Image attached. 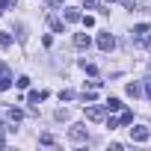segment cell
Instances as JSON below:
<instances>
[{"label": "cell", "mask_w": 151, "mask_h": 151, "mask_svg": "<svg viewBox=\"0 0 151 151\" xmlns=\"http://www.w3.org/2000/svg\"><path fill=\"white\" fill-rule=\"evenodd\" d=\"M130 139H133V142H148V139H151V130L142 127V124H133V127H130Z\"/></svg>", "instance_id": "obj_1"}, {"label": "cell", "mask_w": 151, "mask_h": 151, "mask_svg": "<svg viewBox=\"0 0 151 151\" xmlns=\"http://www.w3.org/2000/svg\"><path fill=\"white\" fill-rule=\"evenodd\" d=\"M68 136H71L74 142H86V139H89V133H86V127H83V124H74V127L68 130Z\"/></svg>", "instance_id": "obj_2"}, {"label": "cell", "mask_w": 151, "mask_h": 151, "mask_svg": "<svg viewBox=\"0 0 151 151\" xmlns=\"http://www.w3.org/2000/svg\"><path fill=\"white\" fill-rule=\"evenodd\" d=\"M104 113H107V107H86V119L89 122H104Z\"/></svg>", "instance_id": "obj_3"}, {"label": "cell", "mask_w": 151, "mask_h": 151, "mask_svg": "<svg viewBox=\"0 0 151 151\" xmlns=\"http://www.w3.org/2000/svg\"><path fill=\"white\" fill-rule=\"evenodd\" d=\"M98 47H101V50H113V47H116V39H113L110 33H101V36H98Z\"/></svg>", "instance_id": "obj_4"}, {"label": "cell", "mask_w": 151, "mask_h": 151, "mask_svg": "<svg viewBox=\"0 0 151 151\" xmlns=\"http://www.w3.org/2000/svg\"><path fill=\"white\" fill-rule=\"evenodd\" d=\"M65 21H71V24H74V21H83L80 9H74V6H68V9H65Z\"/></svg>", "instance_id": "obj_5"}, {"label": "cell", "mask_w": 151, "mask_h": 151, "mask_svg": "<svg viewBox=\"0 0 151 151\" xmlns=\"http://www.w3.org/2000/svg\"><path fill=\"white\" fill-rule=\"evenodd\" d=\"M89 45H92V42H89V36H83V33L74 36V47H80V50H83V47H89Z\"/></svg>", "instance_id": "obj_6"}, {"label": "cell", "mask_w": 151, "mask_h": 151, "mask_svg": "<svg viewBox=\"0 0 151 151\" xmlns=\"http://www.w3.org/2000/svg\"><path fill=\"white\" fill-rule=\"evenodd\" d=\"M104 107H107V110H113V113H119V110H122L124 104H122L119 98H107V104H104Z\"/></svg>", "instance_id": "obj_7"}, {"label": "cell", "mask_w": 151, "mask_h": 151, "mask_svg": "<svg viewBox=\"0 0 151 151\" xmlns=\"http://www.w3.org/2000/svg\"><path fill=\"white\" fill-rule=\"evenodd\" d=\"M6 116H9V122H12V124H18V122H21V119H24V113H21V110H18V107H12V110H9V113H6Z\"/></svg>", "instance_id": "obj_8"}, {"label": "cell", "mask_w": 151, "mask_h": 151, "mask_svg": "<svg viewBox=\"0 0 151 151\" xmlns=\"http://www.w3.org/2000/svg\"><path fill=\"white\" fill-rule=\"evenodd\" d=\"M12 89V74H3L0 77V92H9Z\"/></svg>", "instance_id": "obj_9"}, {"label": "cell", "mask_w": 151, "mask_h": 151, "mask_svg": "<svg viewBox=\"0 0 151 151\" xmlns=\"http://www.w3.org/2000/svg\"><path fill=\"white\" fill-rule=\"evenodd\" d=\"M50 30H53V33H65V21H59V18H50Z\"/></svg>", "instance_id": "obj_10"}, {"label": "cell", "mask_w": 151, "mask_h": 151, "mask_svg": "<svg viewBox=\"0 0 151 151\" xmlns=\"http://www.w3.org/2000/svg\"><path fill=\"white\" fill-rule=\"evenodd\" d=\"M45 98H47V92H30V95H27L30 104H39V101H45Z\"/></svg>", "instance_id": "obj_11"}, {"label": "cell", "mask_w": 151, "mask_h": 151, "mask_svg": "<svg viewBox=\"0 0 151 151\" xmlns=\"http://www.w3.org/2000/svg\"><path fill=\"white\" fill-rule=\"evenodd\" d=\"M119 122H122V124H130V122H133V113L122 107V116H119Z\"/></svg>", "instance_id": "obj_12"}, {"label": "cell", "mask_w": 151, "mask_h": 151, "mask_svg": "<svg viewBox=\"0 0 151 151\" xmlns=\"http://www.w3.org/2000/svg\"><path fill=\"white\" fill-rule=\"evenodd\" d=\"M133 36H139V39L148 36V24H136V27H133Z\"/></svg>", "instance_id": "obj_13"}, {"label": "cell", "mask_w": 151, "mask_h": 151, "mask_svg": "<svg viewBox=\"0 0 151 151\" xmlns=\"http://www.w3.org/2000/svg\"><path fill=\"white\" fill-rule=\"evenodd\" d=\"M139 92H142V86H139V83H127V95H130V98H136Z\"/></svg>", "instance_id": "obj_14"}, {"label": "cell", "mask_w": 151, "mask_h": 151, "mask_svg": "<svg viewBox=\"0 0 151 151\" xmlns=\"http://www.w3.org/2000/svg\"><path fill=\"white\" fill-rule=\"evenodd\" d=\"M15 86H18V89H27V86H30V77H27V74H21V77L15 80Z\"/></svg>", "instance_id": "obj_15"}, {"label": "cell", "mask_w": 151, "mask_h": 151, "mask_svg": "<svg viewBox=\"0 0 151 151\" xmlns=\"http://www.w3.org/2000/svg\"><path fill=\"white\" fill-rule=\"evenodd\" d=\"M80 65H83V71H86V74H98V68H95L92 62H86V59H80Z\"/></svg>", "instance_id": "obj_16"}, {"label": "cell", "mask_w": 151, "mask_h": 151, "mask_svg": "<svg viewBox=\"0 0 151 151\" xmlns=\"http://www.w3.org/2000/svg\"><path fill=\"white\" fill-rule=\"evenodd\" d=\"M12 45V36L9 33H0V47H9Z\"/></svg>", "instance_id": "obj_17"}, {"label": "cell", "mask_w": 151, "mask_h": 151, "mask_svg": "<svg viewBox=\"0 0 151 151\" xmlns=\"http://www.w3.org/2000/svg\"><path fill=\"white\" fill-rule=\"evenodd\" d=\"M39 142H42V145H53V136H50V133H42Z\"/></svg>", "instance_id": "obj_18"}, {"label": "cell", "mask_w": 151, "mask_h": 151, "mask_svg": "<svg viewBox=\"0 0 151 151\" xmlns=\"http://www.w3.org/2000/svg\"><path fill=\"white\" fill-rule=\"evenodd\" d=\"M83 101H95V89H89V92L83 89Z\"/></svg>", "instance_id": "obj_19"}, {"label": "cell", "mask_w": 151, "mask_h": 151, "mask_svg": "<svg viewBox=\"0 0 151 151\" xmlns=\"http://www.w3.org/2000/svg\"><path fill=\"white\" fill-rule=\"evenodd\" d=\"M122 6H127V9H136V0H119Z\"/></svg>", "instance_id": "obj_20"}, {"label": "cell", "mask_w": 151, "mask_h": 151, "mask_svg": "<svg viewBox=\"0 0 151 151\" xmlns=\"http://www.w3.org/2000/svg\"><path fill=\"white\" fill-rule=\"evenodd\" d=\"M9 6H15V0H0V9H9Z\"/></svg>", "instance_id": "obj_21"}, {"label": "cell", "mask_w": 151, "mask_h": 151, "mask_svg": "<svg viewBox=\"0 0 151 151\" xmlns=\"http://www.w3.org/2000/svg\"><path fill=\"white\" fill-rule=\"evenodd\" d=\"M142 92H145V98H148V101H151V80H148V83H145V89H142Z\"/></svg>", "instance_id": "obj_22"}, {"label": "cell", "mask_w": 151, "mask_h": 151, "mask_svg": "<svg viewBox=\"0 0 151 151\" xmlns=\"http://www.w3.org/2000/svg\"><path fill=\"white\" fill-rule=\"evenodd\" d=\"M83 3H86L89 9H95V6H98V0H83Z\"/></svg>", "instance_id": "obj_23"}, {"label": "cell", "mask_w": 151, "mask_h": 151, "mask_svg": "<svg viewBox=\"0 0 151 151\" xmlns=\"http://www.w3.org/2000/svg\"><path fill=\"white\" fill-rule=\"evenodd\" d=\"M3 74H9V68H6L3 62H0V77H3Z\"/></svg>", "instance_id": "obj_24"}]
</instances>
